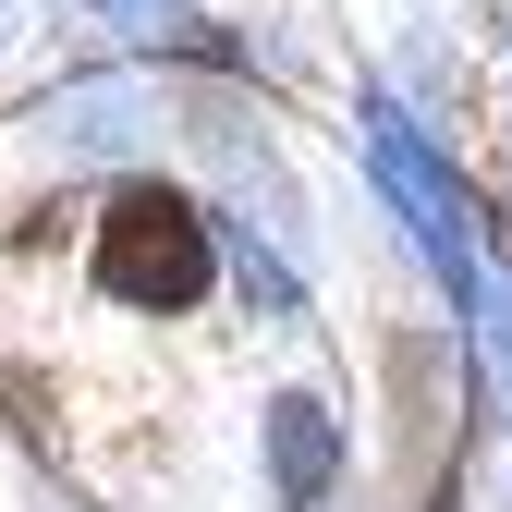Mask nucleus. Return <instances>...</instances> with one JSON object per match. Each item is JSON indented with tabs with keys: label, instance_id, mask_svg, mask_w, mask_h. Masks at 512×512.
Segmentation results:
<instances>
[{
	"label": "nucleus",
	"instance_id": "nucleus-1",
	"mask_svg": "<svg viewBox=\"0 0 512 512\" xmlns=\"http://www.w3.org/2000/svg\"><path fill=\"white\" fill-rule=\"evenodd\" d=\"M98 281L122 293V305H196L208 281H220V256H208V220L183 208V196H159V183H122L110 196V220H98Z\"/></svg>",
	"mask_w": 512,
	"mask_h": 512
}]
</instances>
